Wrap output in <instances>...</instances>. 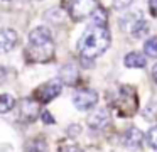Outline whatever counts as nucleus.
I'll return each mask as SVG.
<instances>
[{
  "label": "nucleus",
  "instance_id": "nucleus-1",
  "mask_svg": "<svg viewBox=\"0 0 157 152\" xmlns=\"http://www.w3.org/2000/svg\"><path fill=\"white\" fill-rule=\"evenodd\" d=\"M112 42V36L110 30L105 25H90L83 32V36L78 41V51L81 57H88V59H95V57L101 56L106 49L110 47Z\"/></svg>",
  "mask_w": 157,
  "mask_h": 152
},
{
  "label": "nucleus",
  "instance_id": "nucleus-9",
  "mask_svg": "<svg viewBox=\"0 0 157 152\" xmlns=\"http://www.w3.org/2000/svg\"><path fill=\"white\" fill-rule=\"evenodd\" d=\"M142 142H144V134L137 127H130L128 130L125 132V135H123V144H125V147L130 149V150L140 149Z\"/></svg>",
  "mask_w": 157,
  "mask_h": 152
},
{
  "label": "nucleus",
  "instance_id": "nucleus-16",
  "mask_svg": "<svg viewBox=\"0 0 157 152\" xmlns=\"http://www.w3.org/2000/svg\"><path fill=\"white\" fill-rule=\"evenodd\" d=\"M144 53H145V56L157 59V37H150L144 42Z\"/></svg>",
  "mask_w": 157,
  "mask_h": 152
},
{
  "label": "nucleus",
  "instance_id": "nucleus-19",
  "mask_svg": "<svg viewBox=\"0 0 157 152\" xmlns=\"http://www.w3.org/2000/svg\"><path fill=\"white\" fill-rule=\"evenodd\" d=\"M142 115H144V118H145V120H149V122H154V120L157 118V103H154V101H150V103L147 105L145 108H144Z\"/></svg>",
  "mask_w": 157,
  "mask_h": 152
},
{
  "label": "nucleus",
  "instance_id": "nucleus-8",
  "mask_svg": "<svg viewBox=\"0 0 157 152\" xmlns=\"http://www.w3.org/2000/svg\"><path fill=\"white\" fill-rule=\"evenodd\" d=\"M39 113V105L36 103L34 100H29V98H24V100L19 103V118L22 122H32Z\"/></svg>",
  "mask_w": 157,
  "mask_h": 152
},
{
  "label": "nucleus",
  "instance_id": "nucleus-24",
  "mask_svg": "<svg viewBox=\"0 0 157 152\" xmlns=\"http://www.w3.org/2000/svg\"><path fill=\"white\" fill-rule=\"evenodd\" d=\"M79 125H71V127H68V135H71V137H75V135L79 134Z\"/></svg>",
  "mask_w": 157,
  "mask_h": 152
},
{
  "label": "nucleus",
  "instance_id": "nucleus-2",
  "mask_svg": "<svg viewBox=\"0 0 157 152\" xmlns=\"http://www.w3.org/2000/svg\"><path fill=\"white\" fill-rule=\"evenodd\" d=\"M27 56L34 63H48L54 56V41L48 27H36L29 32Z\"/></svg>",
  "mask_w": 157,
  "mask_h": 152
},
{
  "label": "nucleus",
  "instance_id": "nucleus-13",
  "mask_svg": "<svg viewBox=\"0 0 157 152\" xmlns=\"http://www.w3.org/2000/svg\"><path fill=\"white\" fill-rule=\"evenodd\" d=\"M142 19H144L142 14L137 10V12H133V14H127V15L123 17L122 20H120V25H122V29L125 30V32H132L133 27H135Z\"/></svg>",
  "mask_w": 157,
  "mask_h": 152
},
{
  "label": "nucleus",
  "instance_id": "nucleus-20",
  "mask_svg": "<svg viewBox=\"0 0 157 152\" xmlns=\"http://www.w3.org/2000/svg\"><path fill=\"white\" fill-rule=\"evenodd\" d=\"M147 144L157 150V127H152L147 132Z\"/></svg>",
  "mask_w": 157,
  "mask_h": 152
},
{
  "label": "nucleus",
  "instance_id": "nucleus-22",
  "mask_svg": "<svg viewBox=\"0 0 157 152\" xmlns=\"http://www.w3.org/2000/svg\"><path fill=\"white\" fill-rule=\"evenodd\" d=\"M41 118H42V122H44V123H48V125H52L54 123V118H52V115L49 113L48 110H44L41 113Z\"/></svg>",
  "mask_w": 157,
  "mask_h": 152
},
{
  "label": "nucleus",
  "instance_id": "nucleus-26",
  "mask_svg": "<svg viewBox=\"0 0 157 152\" xmlns=\"http://www.w3.org/2000/svg\"><path fill=\"white\" fill-rule=\"evenodd\" d=\"M4 81H5V69L0 66V84L4 83Z\"/></svg>",
  "mask_w": 157,
  "mask_h": 152
},
{
  "label": "nucleus",
  "instance_id": "nucleus-21",
  "mask_svg": "<svg viewBox=\"0 0 157 152\" xmlns=\"http://www.w3.org/2000/svg\"><path fill=\"white\" fill-rule=\"evenodd\" d=\"M132 2L133 0H113V7L118 9V10H123V9H127Z\"/></svg>",
  "mask_w": 157,
  "mask_h": 152
},
{
  "label": "nucleus",
  "instance_id": "nucleus-17",
  "mask_svg": "<svg viewBox=\"0 0 157 152\" xmlns=\"http://www.w3.org/2000/svg\"><path fill=\"white\" fill-rule=\"evenodd\" d=\"M46 150H48L46 142L41 140V138L31 140V142H27V145H25V152H46Z\"/></svg>",
  "mask_w": 157,
  "mask_h": 152
},
{
  "label": "nucleus",
  "instance_id": "nucleus-10",
  "mask_svg": "<svg viewBox=\"0 0 157 152\" xmlns=\"http://www.w3.org/2000/svg\"><path fill=\"white\" fill-rule=\"evenodd\" d=\"M17 44V32L14 29H0V54L12 51Z\"/></svg>",
  "mask_w": 157,
  "mask_h": 152
},
{
  "label": "nucleus",
  "instance_id": "nucleus-18",
  "mask_svg": "<svg viewBox=\"0 0 157 152\" xmlns=\"http://www.w3.org/2000/svg\"><path fill=\"white\" fill-rule=\"evenodd\" d=\"M147 32H149V24H147L145 20L142 19V20H140V22L135 25V27H133V30H132L130 34H132V36L135 37V39H142V37L145 36Z\"/></svg>",
  "mask_w": 157,
  "mask_h": 152
},
{
  "label": "nucleus",
  "instance_id": "nucleus-7",
  "mask_svg": "<svg viewBox=\"0 0 157 152\" xmlns=\"http://www.w3.org/2000/svg\"><path fill=\"white\" fill-rule=\"evenodd\" d=\"M110 123V113L106 108H96L88 117V127L93 130H103Z\"/></svg>",
  "mask_w": 157,
  "mask_h": 152
},
{
  "label": "nucleus",
  "instance_id": "nucleus-23",
  "mask_svg": "<svg viewBox=\"0 0 157 152\" xmlns=\"http://www.w3.org/2000/svg\"><path fill=\"white\" fill-rule=\"evenodd\" d=\"M149 10L154 17H157V0H149Z\"/></svg>",
  "mask_w": 157,
  "mask_h": 152
},
{
  "label": "nucleus",
  "instance_id": "nucleus-6",
  "mask_svg": "<svg viewBox=\"0 0 157 152\" xmlns=\"http://www.w3.org/2000/svg\"><path fill=\"white\" fill-rule=\"evenodd\" d=\"M73 103L78 110L86 111L98 103V93L93 90H78L73 95Z\"/></svg>",
  "mask_w": 157,
  "mask_h": 152
},
{
  "label": "nucleus",
  "instance_id": "nucleus-25",
  "mask_svg": "<svg viewBox=\"0 0 157 152\" xmlns=\"http://www.w3.org/2000/svg\"><path fill=\"white\" fill-rule=\"evenodd\" d=\"M61 152H83L79 147H76V145H66V147L61 149Z\"/></svg>",
  "mask_w": 157,
  "mask_h": 152
},
{
  "label": "nucleus",
  "instance_id": "nucleus-5",
  "mask_svg": "<svg viewBox=\"0 0 157 152\" xmlns=\"http://www.w3.org/2000/svg\"><path fill=\"white\" fill-rule=\"evenodd\" d=\"M61 90H63L61 80H51V81H48V83H44L42 86L37 88L36 98H37L41 103H49V101L54 100L56 96H59Z\"/></svg>",
  "mask_w": 157,
  "mask_h": 152
},
{
  "label": "nucleus",
  "instance_id": "nucleus-4",
  "mask_svg": "<svg viewBox=\"0 0 157 152\" xmlns=\"http://www.w3.org/2000/svg\"><path fill=\"white\" fill-rule=\"evenodd\" d=\"M96 7H100L98 0H69L68 12L75 20H81L91 15Z\"/></svg>",
  "mask_w": 157,
  "mask_h": 152
},
{
  "label": "nucleus",
  "instance_id": "nucleus-3",
  "mask_svg": "<svg viewBox=\"0 0 157 152\" xmlns=\"http://www.w3.org/2000/svg\"><path fill=\"white\" fill-rule=\"evenodd\" d=\"M137 93L133 88L130 86H122L120 88V93H118V100H117L115 107L118 108V113L127 117V115H133L137 110Z\"/></svg>",
  "mask_w": 157,
  "mask_h": 152
},
{
  "label": "nucleus",
  "instance_id": "nucleus-15",
  "mask_svg": "<svg viewBox=\"0 0 157 152\" xmlns=\"http://www.w3.org/2000/svg\"><path fill=\"white\" fill-rule=\"evenodd\" d=\"M14 107H15V100L12 95H7V93L0 95V113H7Z\"/></svg>",
  "mask_w": 157,
  "mask_h": 152
},
{
  "label": "nucleus",
  "instance_id": "nucleus-14",
  "mask_svg": "<svg viewBox=\"0 0 157 152\" xmlns=\"http://www.w3.org/2000/svg\"><path fill=\"white\" fill-rule=\"evenodd\" d=\"M106 19H108L106 10L101 9V7H96L90 15V20H91L93 25H106Z\"/></svg>",
  "mask_w": 157,
  "mask_h": 152
},
{
  "label": "nucleus",
  "instance_id": "nucleus-27",
  "mask_svg": "<svg viewBox=\"0 0 157 152\" xmlns=\"http://www.w3.org/2000/svg\"><path fill=\"white\" fill-rule=\"evenodd\" d=\"M152 78H154V81L157 83V63L154 64V68H152Z\"/></svg>",
  "mask_w": 157,
  "mask_h": 152
},
{
  "label": "nucleus",
  "instance_id": "nucleus-11",
  "mask_svg": "<svg viewBox=\"0 0 157 152\" xmlns=\"http://www.w3.org/2000/svg\"><path fill=\"white\" fill-rule=\"evenodd\" d=\"M78 76H79L78 68H76L73 63L64 64V66L61 68V71H59V80H61V83L69 84V86L76 84V81H78Z\"/></svg>",
  "mask_w": 157,
  "mask_h": 152
},
{
  "label": "nucleus",
  "instance_id": "nucleus-12",
  "mask_svg": "<svg viewBox=\"0 0 157 152\" xmlns=\"http://www.w3.org/2000/svg\"><path fill=\"white\" fill-rule=\"evenodd\" d=\"M123 63H125L127 68L142 69V68H145V64H147V57L144 56V54H140V53H128L125 56V59H123Z\"/></svg>",
  "mask_w": 157,
  "mask_h": 152
}]
</instances>
